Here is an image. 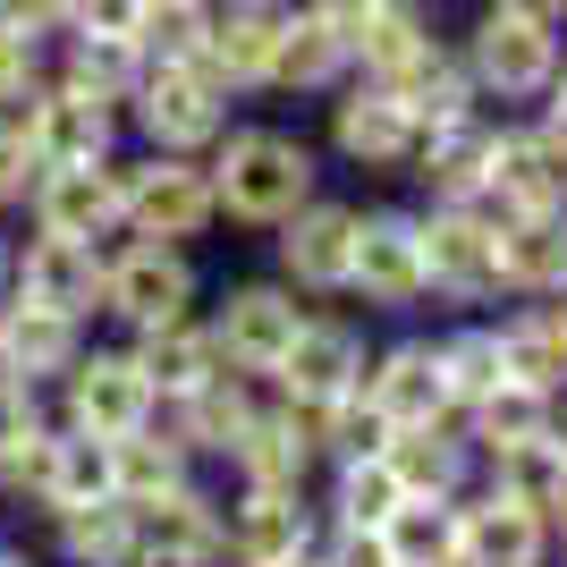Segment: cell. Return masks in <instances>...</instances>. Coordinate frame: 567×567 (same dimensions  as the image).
Returning a JSON list of instances; mask_svg holds the SVG:
<instances>
[{
  "label": "cell",
  "mask_w": 567,
  "mask_h": 567,
  "mask_svg": "<svg viewBox=\"0 0 567 567\" xmlns=\"http://www.w3.org/2000/svg\"><path fill=\"white\" fill-rule=\"evenodd\" d=\"M390 474H399L406 499H466L474 474H483V450L466 441L457 415H432V424H399L390 432Z\"/></svg>",
  "instance_id": "484cf974"
},
{
  "label": "cell",
  "mask_w": 567,
  "mask_h": 567,
  "mask_svg": "<svg viewBox=\"0 0 567 567\" xmlns=\"http://www.w3.org/2000/svg\"><path fill=\"white\" fill-rule=\"evenodd\" d=\"M457 60H466L474 94L492 102V111H534V102L550 94L559 60H567V25L483 0V9H474V25L457 34Z\"/></svg>",
  "instance_id": "7a4b0ae2"
},
{
  "label": "cell",
  "mask_w": 567,
  "mask_h": 567,
  "mask_svg": "<svg viewBox=\"0 0 567 567\" xmlns=\"http://www.w3.org/2000/svg\"><path fill=\"white\" fill-rule=\"evenodd\" d=\"M271 51H280V9L213 0V43H204V69H213L229 94H271Z\"/></svg>",
  "instance_id": "83f0119b"
},
{
  "label": "cell",
  "mask_w": 567,
  "mask_h": 567,
  "mask_svg": "<svg viewBox=\"0 0 567 567\" xmlns=\"http://www.w3.org/2000/svg\"><path fill=\"white\" fill-rule=\"evenodd\" d=\"M18 288V229H0V297Z\"/></svg>",
  "instance_id": "816d5d0a"
},
{
  "label": "cell",
  "mask_w": 567,
  "mask_h": 567,
  "mask_svg": "<svg viewBox=\"0 0 567 567\" xmlns=\"http://www.w3.org/2000/svg\"><path fill=\"white\" fill-rule=\"evenodd\" d=\"M288 567H322V550H313V559H288Z\"/></svg>",
  "instance_id": "6f0895ef"
},
{
  "label": "cell",
  "mask_w": 567,
  "mask_h": 567,
  "mask_svg": "<svg viewBox=\"0 0 567 567\" xmlns=\"http://www.w3.org/2000/svg\"><path fill=\"white\" fill-rule=\"evenodd\" d=\"M34 178H43V162H34L25 127H18V118H0V213H25Z\"/></svg>",
  "instance_id": "f6af8a7d"
},
{
  "label": "cell",
  "mask_w": 567,
  "mask_h": 567,
  "mask_svg": "<svg viewBox=\"0 0 567 567\" xmlns=\"http://www.w3.org/2000/svg\"><path fill=\"white\" fill-rule=\"evenodd\" d=\"M127 348H136V364L153 373L162 406H169V399H187V390H204L213 373H229V355H220V339H213V322H204V313H178V322H153V331H136Z\"/></svg>",
  "instance_id": "4dcf8cb0"
},
{
  "label": "cell",
  "mask_w": 567,
  "mask_h": 567,
  "mask_svg": "<svg viewBox=\"0 0 567 567\" xmlns=\"http://www.w3.org/2000/svg\"><path fill=\"white\" fill-rule=\"evenodd\" d=\"M559 432H567V406H559Z\"/></svg>",
  "instance_id": "680465c9"
},
{
  "label": "cell",
  "mask_w": 567,
  "mask_h": 567,
  "mask_svg": "<svg viewBox=\"0 0 567 567\" xmlns=\"http://www.w3.org/2000/svg\"><path fill=\"white\" fill-rule=\"evenodd\" d=\"M85 339H94V322H76V313L43 306V297H18V288L0 297V373L9 381L60 390V373L85 355Z\"/></svg>",
  "instance_id": "7402d4cb"
},
{
  "label": "cell",
  "mask_w": 567,
  "mask_h": 567,
  "mask_svg": "<svg viewBox=\"0 0 567 567\" xmlns=\"http://www.w3.org/2000/svg\"><path fill=\"white\" fill-rule=\"evenodd\" d=\"M51 415L69 432H94V441H127L162 415V390H153V373L136 364L127 339H85V355L51 390Z\"/></svg>",
  "instance_id": "8992f818"
},
{
  "label": "cell",
  "mask_w": 567,
  "mask_h": 567,
  "mask_svg": "<svg viewBox=\"0 0 567 567\" xmlns=\"http://www.w3.org/2000/svg\"><path fill=\"white\" fill-rule=\"evenodd\" d=\"M136 567H229V492L195 474L187 492L136 508Z\"/></svg>",
  "instance_id": "2e32d148"
},
{
  "label": "cell",
  "mask_w": 567,
  "mask_h": 567,
  "mask_svg": "<svg viewBox=\"0 0 567 567\" xmlns=\"http://www.w3.org/2000/svg\"><path fill=\"white\" fill-rule=\"evenodd\" d=\"M0 567H51V550H25V543H0Z\"/></svg>",
  "instance_id": "db71d44e"
},
{
  "label": "cell",
  "mask_w": 567,
  "mask_h": 567,
  "mask_svg": "<svg viewBox=\"0 0 567 567\" xmlns=\"http://www.w3.org/2000/svg\"><path fill=\"white\" fill-rule=\"evenodd\" d=\"M136 43H144L153 69H162V60H204V43H213V9H195V0H153Z\"/></svg>",
  "instance_id": "7bdbcfd3"
},
{
  "label": "cell",
  "mask_w": 567,
  "mask_h": 567,
  "mask_svg": "<svg viewBox=\"0 0 567 567\" xmlns=\"http://www.w3.org/2000/svg\"><path fill=\"white\" fill-rule=\"evenodd\" d=\"M457 508H466V559L474 567H550L559 559V525H550V508H534V499L474 483Z\"/></svg>",
  "instance_id": "cb8c5ba5"
},
{
  "label": "cell",
  "mask_w": 567,
  "mask_h": 567,
  "mask_svg": "<svg viewBox=\"0 0 567 567\" xmlns=\"http://www.w3.org/2000/svg\"><path fill=\"white\" fill-rule=\"evenodd\" d=\"M246 9H288V0H246Z\"/></svg>",
  "instance_id": "9f6ffc18"
},
{
  "label": "cell",
  "mask_w": 567,
  "mask_h": 567,
  "mask_svg": "<svg viewBox=\"0 0 567 567\" xmlns=\"http://www.w3.org/2000/svg\"><path fill=\"white\" fill-rule=\"evenodd\" d=\"M559 406H567V399H550V390H534V381L508 373L492 399H474L457 424H466L474 450H508V441H534V432H550V424H559Z\"/></svg>",
  "instance_id": "74e56055"
},
{
  "label": "cell",
  "mask_w": 567,
  "mask_h": 567,
  "mask_svg": "<svg viewBox=\"0 0 567 567\" xmlns=\"http://www.w3.org/2000/svg\"><path fill=\"white\" fill-rule=\"evenodd\" d=\"M355 76V34L331 9H280V51H271V94H339Z\"/></svg>",
  "instance_id": "d4e9b609"
},
{
  "label": "cell",
  "mask_w": 567,
  "mask_h": 567,
  "mask_svg": "<svg viewBox=\"0 0 567 567\" xmlns=\"http://www.w3.org/2000/svg\"><path fill=\"white\" fill-rule=\"evenodd\" d=\"M51 69H60V60H51L43 34H18V25H0V118H18L25 102L43 94Z\"/></svg>",
  "instance_id": "ee69618b"
},
{
  "label": "cell",
  "mask_w": 567,
  "mask_h": 567,
  "mask_svg": "<svg viewBox=\"0 0 567 567\" xmlns=\"http://www.w3.org/2000/svg\"><path fill=\"white\" fill-rule=\"evenodd\" d=\"M25 229H60V237H94V246H118V237H127L118 162L43 169V178H34V195H25Z\"/></svg>",
  "instance_id": "ac0fdd59"
},
{
  "label": "cell",
  "mask_w": 567,
  "mask_h": 567,
  "mask_svg": "<svg viewBox=\"0 0 567 567\" xmlns=\"http://www.w3.org/2000/svg\"><path fill=\"white\" fill-rule=\"evenodd\" d=\"M534 111H543V118H559V127H567V60H559V76H550V94L534 102Z\"/></svg>",
  "instance_id": "f907efd6"
},
{
  "label": "cell",
  "mask_w": 567,
  "mask_h": 567,
  "mask_svg": "<svg viewBox=\"0 0 567 567\" xmlns=\"http://www.w3.org/2000/svg\"><path fill=\"white\" fill-rule=\"evenodd\" d=\"M76 18V0H0V25H18V34H43V43H60Z\"/></svg>",
  "instance_id": "c3c4849f"
},
{
  "label": "cell",
  "mask_w": 567,
  "mask_h": 567,
  "mask_svg": "<svg viewBox=\"0 0 567 567\" xmlns=\"http://www.w3.org/2000/svg\"><path fill=\"white\" fill-rule=\"evenodd\" d=\"M450 34H432V9L424 0H381L373 18L355 25V76H373L390 94H415L441 60H450Z\"/></svg>",
  "instance_id": "44dd1931"
},
{
  "label": "cell",
  "mask_w": 567,
  "mask_h": 567,
  "mask_svg": "<svg viewBox=\"0 0 567 567\" xmlns=\"http://www.w3.org/2000/svg\"><path fill=\"white\" fill-rule=\"evenodd\" d=\"M364 399H373L390 424H432V415H457V406H450V373H441V339H432V331L373 339Z\"/></svg>",
  "instance_id": "603a6c76"
},
{
  "label": "cell",
  "mask_w": 567,
  "mask_h": 567,
  "mask_svg": "<svg viewBox=\"0 0 567 567\" xmlns=\"http://www.w3.org/2000/svg\"><path fill=\"white\" fill-rule=\"evenodd\" d=\"M34 517H51V508H94V499H118V466H111V441H94V432H69L60 424V441H51L43 474H34Z\"/></svg>",
  "instance_id": "d6a6232c"
},
{
  "label": "cell",
  "mask_w": 567,
  "mask_h": 567,
  "mask_svg": "<svg viewBox=\"0 0 567 567\" xmlns=\"http://www.w3.org/2000/svg\"><path fill=\"white\" fill-rule=\"evenodd\" d=\"M322 567H399L381 525H322Z\"/></svg>",
  "instance_id": "bcb514c9"
},
{
  "label": "cell",
  "mask_w": 567,
  "mask_h": 567,
  "mask_svg": "<svg viewBox=\"0 0 567 567\" xmlns=\"http://www.w3.org/2000/svg\"><path fill=\"white\" fill-rule=\"evenodd\" d=\"M424 9H441V0H424Z\"/></svg>",
  "instance_id": "6125c7cd"
},
{
  "label": "cell",
  "mask_w": 567,
  "mask_h": 567,
  "mask_svg": "<svg viewBox=\"0 0 567 567\" xmlns=\"http://www.w3.org/2000/svg\"><path fill=\"white\" fill-rule=\"evenodd\" d=\"M111 466H118V499L127 508H153V499H169V492H187L195 474V457H187V441L153 415L144 432H127V441H111Z\"/></svg>",
  "instance_id": "e575fe53"
},
{
  "label": "cell",
  "mask_w": 567,
  "mask_h": 567,
  "mask_svg": "<svg viewBox=\"0 0 567 567\" xmlns=\"http://www.w3.org/2000/svg\"><path fill=\"white\" fill-rule=\"evenodd\" d=\"M51 441H60L51 390H34V381H9V373H0V483H9V499L34 492V474H43Z\"/></svg>",
  "instance_id": "836d02e7"
},
{
  "label": "cell",
  "mask_w": 567,
  "mask_h": 567,
  "mask_svg": "<svg viewBox=\"0 0 567 567\" xmlns=\"http://www.w3.org/2000/svg\"><path fill=\"white\" fill-rule=\"evenodd\" d=\"M348 306L373 322H415L432 306V262H424V204H364L355 237V280Z\"/></svg>",
  "instance_id": "3957f363"
},
{
  "label": "cell",
  "mask_w": 567,
  "mask_h": 567,
  "mask_svg": "<svg viewBox=\"0 0 567 567\" xmlns=\"http://www.w3.org/2000/svg\"><path fill=\"white\" fill-rule=\"evenodd\" d=\"M262 406H271V381L255 373H213L204 390H187V399H169L162 406V424L187 441L195 466H237V450H246V432L262 424Z\"/></svg>",
  "instance_id": "e0dca14e"
},
{
  "label": "cell",
  "mask_w": 567,
  "mask_h": 567,
  "mask_svg": "<svg viewBox=\"0 0 567 567\" xmlns=\"http://www.w3.org/2000/svg\"><path fill=\"white\" fill-rule=\"evenodd\" d=\"M492 153H499V111H492V102H474V111L424 127V153H415L406 178H415L424 204H483V187H492Z\"/></svg>",
  "instance_id": "d6986e66"
},
{
  "label": "cell",
  "mask_w": 567,
  "mask_h": 567,
  "mask_svg": "<svg viewBox=\"0 0 567 567\" xmlns=\"http://www.w3.org/2000/svg\"><path fill=\"white\" fill-rule=\"evenodd\" d=\"M322 492L313 483H229V567H288L322 550Z\"/></svg>",
  "instance_id": "4fadbf2b"
},
{
  "label": "cell",
  "mask_w": 567,
  "mask_h": 567,
  "mask_svg": "<svg viewBox=\"0 0 567 567\" xmlns=\"http://www.w3.org/2000/svg\"><path fill=\"white\" fill-rule=\"evenodd\" d=\"M492 331L508 373L567 399V297H508V306H492Z\"/></svg>",
  "instance_id": "4316f807"
},
{
  "label": "cell",
  "mask_w": 567,
  "mask_h": 567,
  "mask_svg": "<svg viewBox=\"0 0 567 567\" xmlns=\"http://www.w3.org/2000/svg\"><path fill=\"white\" fill-rule=\"evenodd\" d=\"M144 43H127V34H60V76L69 85H85V94H102V102H136V85H144Z\"/></svg>",
  "instance_id": "8d00e7d4"
},
{
  "label": "cell",
  "mask_w": 567,
  "mask_h": 567,
  "mask_svg": "<svg viewBox=\"0 0 567 567\" xmlns=\"http://www.w3.org/2000/svg\"><path fill=\"white\" fill-rule=\"evenodd\" d=\"M25 144H34V162L43 169H69V162H118V127H127V111L102 94H85V85H69V76L51 69V85L18 111Z\"/></svg>",
  "instance_id": "9a60e30c"
},
{
  "label": "cell",
  "mask_w": 567,
  "mask_h": 567,
  "mask_svg": "<svg viewBox=\"0 0 567 567\" xmlns=\"http://www.w3.org/2000/svg\"><path fill=\"white\" fill-rule=\"evenodd\" d=\"M144 9H153V0H76L69 34H127V43H136V34H144Z\"/></svg>",
  "instance_id": "7dc6e473"
},
{
  "label": "cell",
  "mask_w": 567,
  "mask_h": 567,
  "mask_svg": "<svg viewBox=\"0 0 567 567\" xmlns=\"http://www.w3.org/2000/svg\"><path fill=\"white\" fill-rule=\"evenodd\" d=\"M355 237H364V204L322 187L306 213H288L280 229H271V271H280L297 297L331 306V297H348V280H355Z\"/></svg>",
  "instance_id": "7c38bea8"
},
{
  "label": "cell",
  "mask_w": 567,
  "mask_h": 567,
  "mask_svg": "<svg viewBox=\"0 0 567 567\" xmlns=\"http://www.w3.org/2000/svg\"><path fill=\"white\" fill-rule=\"evenodd\" d=\"M399 567H450L466 550V508L457 499H399V517L381 525Z\"/></svg>",
  "instance_id": "60d3db41"
},
{
  "label": "cell",
  "mask_w": 567,
  "mask_h": 567,
  "mask_svg": "<svg viewBox=\"0 0 567 567\" xmlns=\"http://www.w3.org/2000/svg\"><path fill=\"white\" fill-rule=\"evenodd\" d=\"M364 322H373V313H355L348 297L313 306L306 322H297V339H288V355L271 364V399L331 406V399H348V390H364V364H373V331H364Z\"/></svg>",
  "instance_id": "9c48e42d"
},
{
  "label": "cell",
  "mask_w": 567,
  "mask_h": 567,
  "mask_svg": "<svg viewBox=\"0 0 567 567\" xmlns=\"http://www.w3.org/2000/svg\"><path fill=\"white\" fill-rule=\"evenodd\" d=\"M178 313H204V262H195V246L118 237L111 280H102V322H111L118 339H136V331H153V322H178Z\"/></svg>",
  "instance_id": "5b68a950"
},
{
  "label": "cell",
  "mask_w": 567,
  "mask_h": 567,
  "mask_svg": "<svg viewBox=\"0 0 567 567\" xmlns=\"http://www.w3.org/2000/svg\"><path fill=\"white\" fill-rule=\"evenodd\" d=\"M474 483H492V492H517V499H534V508H550L559 483H567V432L550 424V432H534V441L483 450V474H474Z\"/></svg>",
  "instance_id": "f35d334b"
},
{
  "label": "cell",
  "mask_w": 567,
  "mask_h": 567,
  "mask_svg": "<svg viewBox=\"0 0 567 567\" xmlns=\"http://www.w3.org/2000/svg\"><path fill=\"white\" fill-rule=\"evenodd\" d=\"M0 499H9V483H0Z\"/></svg>",
  "instance_id": "94428289"
},
{
  "label": "cell",
  "mask_w": 567,
  "mask_h": 567,
  "mask_svg": "<svg viewBox=\"0 0 567 567\" xmlns=\"http://www.w3.org/2000/svg\"><path fill=\"white\" fill-rule=\"evenodd\" d=\"M399 474H390V457H339V466H322V517L331 525H390L399 517Z\"/></svg>",
  "instance_id": "ab89813d"
},
{
  "label": "cell",
  "mask_w": 567,
  "mask_h": 567,
  "mask_svg": "<svg viewBox=\"0 0 567 567\" xmlns=\"http://www.w3.org/2000/svg\"><path fill=\"white\" fill-rule=\"evenodd\" d=\"M229 483H322V441H313L306 406H288V399L262 406V424L246 432Z\"/></svg>",
  "instance_id": "f1b7e54d"
},
{
  "label": "cell",
  "mask_w": 567,
  "mask_h": 567,
  "mask_svg": "<svg viewBox=\"0 0 567 567\" xmlns=\"http://www.w3.org/2000/svg\"><path fill=\"white\" fill-rule=\"evenodd\" d=\"M313 9H331V18H339V25H348V34H355V25H364V18H373V9H381V0H313Z\"/></svg>",
  "instance_id": "681fc988"
},
{
  "label": "cell",
  "mask_w": 567,
  "mask_h": 567,
  "mask_svg": "<svg viewBox=\"0 0 567 567\" xmlns=\"http://www.w3.org/2000/svg\"><path fill=\"white\" fill-rule=\"evenodd\" d=\"M492 213H559L567 204V127L543 111H499V153H492Z\"/></svg>",
  "instance_id": "5bb4252c"
},
{
  "label": "cell",
  "mask_w": 567,
  "mask_h": 567,
  "mask_svg": "<svg viewBox=\"0 0 567 567\" xmlns=\"http://www.w3.org/2000/svg\"><path fill=\"white\" fill-rule=\"evenodd\" d=\"M550 567H567V525H559V559H550Z\"/></svg>",
  "instance_id": "11a10c76"
},
{
  "label": "cell",
  "mask_w": 567,
  "mask_h": 567,
  "mask_svg": "<svg viewBox=\"0 0 567 567\" xmlns=\"http://www.w3.org/2000/svg\"><path fill=\"white\" fill-rule=\"evenodd\" d=\"M322 153H331L339 169H364V178H406V169H415V153H424V118L406 111L390 85L348 76V85L331 94Z\"/></svg>",
  "instance_id": "8fae6325"
},
{
  "label": "cell",
  "mask_w": 567,
  "mask_h": 567,
  "mask_svg": "<svg viewBox=\"0 0 567 567\" xmlns=\"http://www.w3.org/2000/svg\"><path fill=\"white\" fill-rule=\"evenodd\" d=\"M195 9H213V0H195Z\"/></svg>",
  "instance_id": "91938a15"
},
{
  "label": "cell",
  "mask_w": 567,
  "mask_h": 567,
  "mask_svg": "<svg viewBox=\"0 0 567 567\" xmlns=\"http://www.w3.org/2000/svg\"><path fill=\"white\" fill-rule=\"evenodd\" d=\"M306 313H313V297H297L280 271H246V280H220V288H213L204 322H213L220 355H229V373L271 381V364L288 355V339H297V322H306Z\"/></svg>",
  "instance_id": "30bf717a"
},
{
  "label": "cell",
  "mask_w": 567,
  "mask_h": 567,
  "mask_svg": "<svg viewBox=\"0 0 567 567\" xmlns=\"http://www.w3.org/2000/svg\"><path fill=\"white\" fill-rule=\"evenodd\" d=\"M118 195H127V237L195 246L220 229L213 162H195V153H118Z\"/></svg>",
  "instance_id": "ba28073f"
},
{
  "label": "cell",
  "mask_w": 567,
  "mask_h": 567,
  "mask_svg": "<svg viewBox=\"0 0 567 567\" xmlns=\"http://www.w3.org/2000/svg\"><path fill=\"white\" fill-rule=\"evenodd\" d=\"M499 220L492 204H424V262H432V306L441 313H492L508 306L499 280Z\"/></svg>",
  "instance_id": "52a82bcc"
},
{
  "label": "cell",
  "mask_w": 567,
  "mask_h": 567,
  "mask_svg": "<svg viewBox=\"0 0 567 567\" xmlns=\"http://www.w3.org/2000/svg\"><path fill=\"white\" fill-rule=\"evenodd\" d=\"M499 9H525V18H550V25H567V0H499Z\"/></svg>",
  "instance_id": "f5cc1de1"
},
{
  "label": "cell",
  "mask_w": 567,
  "mask_h": 567,
  "mask_svg": "<svg viewBox=\"0 0 567 567\" xmlns=\"http://www.w3.org/2000/svg\"><path fill=\"white\" fill-rule=\"evenodd\" d=\"M43 550L51 567H136V508L127 499H94V508H51Z\"/></svg>",
  "instance_id": "f546056e"
},
{
  "label": "cell",
  "mask_w": 567,
  "mask_h": 567,
  "mask_svg": "<svg viewBox=\"0 0 567 567\" xmlns=\"http://www.w3.org/2000/svg\"><path fill=\"white\" fill-rule=\"evenodd\" d=\"M127 127L144 136V153H195L204 162L237 127V94L204 60H162V69H144L136 102H127Z\"/></svg>",
  "instance_id": "277c9868"
},
{
  "label": "cell",
  "mask_w": 567,
  "mask_h": 567,
  "mask_svg": "<svg viewBox=\"0 0 567 567\" xmlns=\"http://www.w3.org/2000/svg\"><path fill=\"white\" fill-rule=\"evenodd\" d=\"M102 280H111V246L94 237H60V229H18V297L102 322Z\"/></svg>",
  "instance_id": "ffe728a7"
},
{
  "label": "cell",
  "mask_w": 567,
  "mask_h": 567,
  "mask_svg": "<svg viewBox=\"0 0 567 567\" xmlns=\"http://www.w3.org/2000/svg\"><path fill=\"white\" fill-rule=\"evenodd\" d=\"M306 415H313V441H322V466H339V457H381L390 432H399L364 390H348V399H331V406H306Z\"/></svg>",
  "instance_id": "b9f144b4"
},
{
  "label": "cell",
  "mask_w": 567,
  "mask_h": 567,
  "mask_svg": "<svg viewBox=\"0 0 567 567\" xmlns=\"http://www.w3.org/2000/svg\"><path fill=\"white\" fill-rule=\"evenodd\" d=\"M204 162H213V187H220V229L271 237L288 213H306L322 195V144L306 127H280V118H237Z\"/></svg>",
  "instance_id": "6da1fadb"
},
{
  "label": "cell",
  "mask_w": 567,
  "mask_h": 567,
  "mask_svg": "<svg viewBox=\"0 0 567 567\" xmlns=\"http://www.w3.org/2000/svg\"><path fill=\"white\" fill-rule=\"evenodd\" d=\"M499 280L508 297H567V204L499 220Z\"/></svg>",
  "instance_id": "1f68e13d"
},
{
  "label": "cell",
  "mask_w": 567,
  "mask_h": 567,
  "mask_svg": "<svg viewBox=\"0 0 567 567\" xmlns=\"http://www.w3.org/2000/svg\"><path fill=\"white\" fill-rule=\"evenodd\" d=\"M432 339H441V373H450V406H457V415H466L474 399H492L499 381H508L492 313H450V322H441Z\"/></svg>",
  "instance_id": "d590c367"
}]
</instances>
